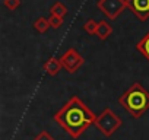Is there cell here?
<instances>
[{
  "instance_id": "4fadbf2b",
  "label": "cell",
  "mask_w": 149,
  "mask_h": 140,
  "mask_svg": "<svg viewBox=\"0 0 149 140\" xmlns=\"http://www.w3.org/2000/svg\"><path fill=\"white\" fill-rule=\"evenodd\" d=\"M48 21H50V25H51V28H54V29H58V28H60V26L64 24L63 18H61V16H57V15H50Z\"/></svg>"
},
{
  "instance_id": "8fae6325",
  "label": "cell",
  "mask_w": 149,
  "mask_h": 140,
  "mask_svg": "<svg viewBox=\"0 0 149 140\" xmlns=\"http://www.w3.org/2000/svg\"><path fill=\"white\" fill-rule=\"evenodd\" d=\"M66 13H67V8H66L61 2H56V3L51 6V9H50V15H57V16L64 18Z\"/></svg>"
},
{
  "instance_id": "6da1fadb",
  "label": "cell",
  "mask_w": 149,
  "mask_h": 140,
  "mask_svg": "<svg viewBox=\"0 0 149 140\" xmlns=\"http://www.w3.org/2000/svg\"><path fill=\"white\" fill-rule=\"evenodd\" d=\"M97 117L98 115H95L79 96H72L53 118L72 139H79L92 124H95Z\"/></svg>"
},
{
  "instance_id": "7c38bea8",
  "label": "cell",
  "mask_w": 149,
  "mask_h": 140,
  "mask_svg": "<svg viewBox=\"0 0 149 140\" xmlns=\"http://www.w3.org/2000/svg\"><path fill=\"white\" fill-rule=\"evenodd\" d=\"M84 29L89 34V35H97V29H98V22H95L94 19H88L84 25Z\"/></svg>"
},
{
  "instance_id": "9c48e42d",
  "label": "cell",
  "mask_w": 149,
  "mask_h": 140,
  "mask_svg": "<svg viewBox=\"0 0 149 140\" xmlns=\"http://www.w3.org/2000/svg\"><path fill=\"white\" fill-rule=\"evenodd\" d=\"M136 48H137V51H139L140 54H143L145 58L149 61V32L136 44Z\"/></svg>"
},
{
  "instance_id": "8992f818",
  "label": "cell",
  "mask_w": 149,
  "mask_h": 140,
  "mask_svg": "<svg viewBox=\"0 0 149 140\" xmlns=\"http://www.w3.org/2000/svg\"><path fill=\"white\" fill-rule=\"evenodd\" d=\"M127 8L133 12V15L145 22L149 18V0H126Z\"/></svg>"
},
{
  "instance_id": "52a82bcc",
  "label": "cell",
  "mask_w": 149,
  "mask_h": 140,
  "mask_svg": "<svg viewBox=\"0 0 149 140\" xmlns=\"http://www.w3.org/2000/svg\"><path fill=\"white\" fill-rule=\"evenodd\" d=\"M61 69H63V66H61V63H60V58L51 57V58H48V60L44 63V70H45V73L50 75V76H56Z\"/></svg>"
},
{
  "instance_id": "5bb4252c",
  "label": "cell",
  "mask_w": 149,
  "mask_h": 140,
  "mask_svg": "<svg viewBox=\"0 0 149 140\" xmlns=\"http://www.w3.org/2000/svg\"><path fill=\"white\" fill-rule=\"evenodd\" d=\"M3 3H5V6L9 9V10H16L18 8H19V5H21V0H3Z\"/></svg>"
},
{
  "instance_id": "5b68a950",
  "label": "cell",
  "mask_w": 149,
  "mask_h": 140,
  "mask_svg": "<svg viewBox=\"0 0 149 140\" xmlns=\"http://www.w3.org/2000/svg\"><path fill=\"white\" fill-rule=\"evenodd\" d=\"M60 63L63 66V69L69 73H74L79 67H82V64L85 63V58L78 53L76 48H69L61 57H60Z\"/></svg>"
},
{
  "instance_id": "277c9868",
  "label": "cell",
  "mask_w": 149,
  "mask_h": 140,
  "mask_svg": "<svg viewBox=\"0 0 149 140\" xmlns=\"http://www.w3.org/2000/svg\"><path fill=\"white\" fill-rule=\"evenodd\" d=\"M97 6L108 19L114 21L127 8V2L126 0H98Z\"/></svg>"
},
{
  "instance_id": "9a60e30c",
  "label": "cell",
  "mask_w": 149,
  "mask_h": 140,
  "mask_svg": "<svg viewBox=\"0 0 149 140\" xmlns=\"http://www.w3.org/2000/svg\"><path fill=\"white\" fill-rule=\"evenodd\" d=\"M34 140H56V139H54V137H53V136H51L48 131H41V133H40V134H38V136H37Z\"/></svg>"
},
{
  "instance_id": "30bf717a",
  "label": "cell",
  "mask_w": 149,
  "mask_h": 140,
  "mask_svg": "<svg viewBox=\"0 0 149 140\" xmlns=\"http://www.w3.org/2000/svg\"><path fill=\"white\" fill-rule=\"evenodd\" d=\"M51 25H50V21L47 19V18H38L35 22H34V29L37 31V32H40V34H44V32H47V29L50 28Z\"/></svg>"
},
{
  "instance_id": "7a4b0ae2",
  "label": "cell",
  "mask_w": 149,
  "mask_h": 140,
  "mask_svg": "<svg viewBox=\"0 0 149 140\" xmlns=\"http://www.w3.org/2000/svg\"><path fill=\"white\" fill-rule=\"evenodd\" d=\"M118 102L133 118H140L149 110V92L140 82H134L118 98Z\"/></svg>"
},
{
  "instance_id": "3957f363",
  "label": "cell",
  "mask_w": 149,
  "mask_h": 140,
  "mask_svg": "<svg viewBox=\"0 0 149 140\" xmlns=\"http://www.w3.org/2000/svg\"><path fill=\"white\" fill-rule=\"evenodd\" d=\"M123 121L121 118L111 110V108H105L102 110V112L97 117V121H95V127L105 136V137H110L114 134V131H117L120 127H121Z\"/></svg>"
},
{
  "instance_id": "ba28073f",
  "label": "cell",
  "mask_w": 149,
  "mask_h": 140,
  "mask_svg": "<svg viewBox=\"0 0 149 140\" xmlns=\"http://www.w3.org/2000/svg\"><path fill=\"white\" fill-rule=\"evenodd\" d=\"M113 34V26L108 24V22H105V21H101V22H98V29H97V37L100 38V40H102V41H105L110 35Z\"/></svg>"
}]
</instances>
